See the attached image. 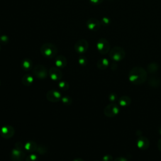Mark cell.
<instances>
[{
    "mask_svg": "<svg viewBox=\"0 0 161 161\" xmlns=\"http://www.w3.org/2000/svg\"><path fill=\"white\" fill-rule=\"evenodd\" d=\"M78 63L82 66H85L87 63V60L86 57H84L83 55L80 56L78 58Z\"/></svg>",
    "mask_w": 161,
    "mask_h": 161,
    "instance_id": "25",
    "label": "cell"
},
{
    "mask_svg": "<svg viewBox=\"0 0 161 161\" xmlns=\"http://www.w3.org/2000/svg\"><path fill=\"white\" fill-rule=\"evenodd\" d=\"M109 60L106 58H100L97 62V67L101 70H104L109 66Z\"/></svg>",
    "mask_w": 161,
    "mask_h": 161,
    "instance_id": "18",
    "label": "cell"
},
{
    "mask_svg": "<svg viewBox=\"0 0 161 161\" xmlns=\"http://www.w3.org/2000/svg\"><path fill=\"white\" fill-rule=\"evenodd\" d=\"M33 74L36 77L40 79H45L48 75V71L44 65L38 64L33 67Z\"/></svg>",
    "mask_w": 161,
    "mask_h": 161,
    "instance_id": "5",
    "label": "cell"
},
{
    "mask_svg": "<svg viewBox=\"0 0 161 161\" xmlns=\"http://www.w3.org/2000/svg\"><path fill=\"white\" fill-rule=\"evenodd\" d=\"M101 25V22L94 18H89L86 21V26L90 31H97L100 28Z\"/></svg>",
    "mask_w": 161,
    "mask_h": 161,
    "instance_id": "12",
    "label": "cell"
},
{
    "mask_svg": "<svg viewBox=\"0 0 161 161\" xmlns=\"http://www.w3.org/2000/svg\"><path fill=\"white\" fill-rule=\"evenodd\" d=\"M67 64V58L62 55H59L57 56L55 58V64L57 67L59 69L64 68Z\"/></svg>",
    "mask_w": 161,
    "mask_h": 161,
    "instance_id": "13",
    "label": "cell"
},
{
    "mask_svg": "<svg viewBox=\"0 0 161 161\" xmlns=\"http://www.w3.org/2000/svg\"><path fill=\"white\" fill-rule=\"evenodd\" d=\"M72 161H84V160L80 158H74Z\"/></svg>",
    "mask_w": 161,
    "mask_h": 161,
    "instance_id": "33",
    "label": "cell"
},
{
    "mask_svg": "<svg viewBox=\"0 0 161 161\" xmlns=\"http://www.w3.org/2000/svg\"><path fill=\"white\" fill-rule=\"evenodd\" d=\"M119 108L115 103H110L104 109V113L106 116L111 118L116 116L119 113Z\"/></svg>",
    "mask_w": 161,
    "mask_h": 161,
    "instance_id": "7",
    "label": "cell"
},
{
    "mask_svg": "<svg viewBox=\"0 0 161 161\" xmlns=\"http://www.w3.org/2000/svg\"><path fill=\"white\" fill-rule=\"evenodd\" d=\"M40 52L45 57L52 58L57 55L58 49L54 44L51 43H45L41 46Z\"/></svg>",
    "mask_w": 161,
    "mask_h": 161,
    "instance_id": "2",
    "label": "cell"
},
{
    "mask_svg": "<svg viewBox=\"0 0 161 161\" xmlns=\"http://www.w3.org/2000/svg\"><path fill=\"white\" fill-rule=\"evenodd\" d=\"M89 1L93 5H99L103 1V0H89Z\"/></svg>",
    "mask_w": 161,
    "mask_h": 161,
    "instance_id": "29",
    "label": "cell"
},
{
    "mask_svg": "<svg viewBox=\"0 0 161 161\" xmlns=\"http://www.w3.org/2000/svg\"><path fill=\"white\" fill-rule=\"evenodd\" d=\"M61 101L62 102V103L65 105H67V106H69L72 104V99L70 97V96H63L61 98Z\"/></svg>",
    "mask_w": 161,
    "mask_h": 161,
    "instance_id": "21",
    "label": "cell"
},
{
    "mask_svg": "<svg viewBox=\"0 0 161 161\" xmlns=\"http://www.w3.org/2000/svg\"><path fill=\"white\" fill-rule=\"evenodd\" d=\"M111 19L109 18L108 17H103L102 18L101 20V23L102 25L104 26H108L111 24Z\"/></svg>",
    "mask_w": 161,
    "mask_h": 161,
    "instance_id": "26",
    "label": "cell"
},
{
    "mask_svg": "<svg viewBox=\"0 0 161 161\" xmlns=\"http://www.w3.org/2000/svg\"><path fill=\"white\" fill-rule=\"evenodd\" d=\"M157 147L158 150L161 152V138H160L157 142Z\"/></svg>",
    "mask_w": 161,
    "mask_h": 161,
    "instance_id": "32",
    "label": "cell"
},
{
    "mask_svg": "<svg viewBox=\"0 0 161 161\" xmlns=\"http://www.w3.org/2000/svg\"><path fill=\"white\" fill-rule=\"evenodd\" d=\"M116 98H117V96H116V94H114V93L111 94L109 95V101H112V102L114 101L116 99Z\"/></svg>",
    "mask_w": 161,
    "mask_h": 161,
    "instance_id": "30",
    "label": "cell"
},
{
    "mask_svg": "<svg viewBox=\"0 0 161 161\" xmlns=\"http://www.w3.org/2000/svg\"><path fill=\"white\" fill-rule=\"evenodd\" d=\"M131 99L129 97L126 96H123L121 97L120 98H119V100H118L119 106L123 108L129 106L131 104Z\"/></svg>",
    "mask_w": 161,
    "mask_h": 161,
    "instance_id": "19",
    "label": "cell"
},
{
    "mask_svg": "<svg viewBox=\"0 0 161 161\" xmlns=\"http://www.w3.org/2000/svg\"><path fill=\"white\" fill-rule=\"evenodd\" d=\"M1 45H0V51H1Z\"/></svg>",
    "mask_w": 161,
    "mask_h": 161,
    "instance_id": "35",
    "label": "cell"
},
{
    "mask_svg": "<svg viewBox=\"0 0 161 161\" xmlns=\"http://www.w3.org/2000/svg\"><path fill=\"white\" fill-rule=\"evenodd\" d=\"M0 86H1V80H0Z\"/></svg>",
    "mask_w": 161,
    "mask_h": 161,
    "instance_id": "36",
    "label": "cell"
},
{
    "mask_svg": "<svg viewBox=\"0 0 161 161\" xmlns=\"http://www.w3.org/2000/svg\"><path fill=\"white\" fill-rule=\"evenodd\" d=\"M112 160H113V157L110 155H104L102 158V161H112Z\"/></svg>",
    "mask_w": 161,
    "mask_h": 161,
    "instance_id": "28",
    "label": "cell"
},
{
    "mask_svg": "<svg viewBox=\"0 0 161 161\" xmlns=\"http://www.w3.org/2000/svg\"><path fill=\"white\" fill-rule=\"evenodd\" d=\"M58 86L59 89H60L62 91H67L69 89V84L68 82H67L65 81L60 82L58 84Z\"/></svg>",
    "mask_w": 161,
    "mask_h": 161,
    "instance_id": "22",
    "label": "cell"
},
{
    "mask_svg": "<svg viewBox=\"0 0 161 161\" xmlns=\"http://www.w3.org/2000/svg\"><path fill=\"white\" fill-rule=\"evenodd\" d=\"M8 42H9V38L7 35H3L0 36V43L1 44L5 45V44L8 43Z\"/></svg>",
    "mask_w": 161,
    "mask_h": 161,
    "instance_id": "27",
    "label": "cell"
},
{
    "mask_svg": "<svg viewBox=\"0 0 161 161\" xmlns=\"http://www.w3.org/2000/svg\"><path fill=\"white\" fill-rule=\"evenodd\" d=\"M114 161H128L127 159H126L125 158H123V157H118V158H116Z\"/></svg>",
    "mask_w": 161,
    "mask_h": 161,
    "instance_id": "31",
    "label": "cell"
},
{
    "mask_svg": "<svg viewBox=\"0 0 161 161\" xmlns=\"http://www.w3.org/2000/svg\"><path fill=\"white\" fill-rule=\"evenodd\" d=\"M96 48L97 51L103 55L106 54L110 50V44L109 42L104 38L99 39L96 43Z\"/></svg>",
    "mask_w": 161,
    "mask_h": 161,
    "instance_id": "6",
    "label": "cell"
},
{
    "mask_svg": "<svg viewBox=\"0 0 161 161\" xmlns=\"http://www.w3.org/2000/svg\"><path fill=\"white\" fill-rule=\"evenodd\" d=\"M95 161H98V160H95Z\"/></svg>",
    "mask_w": 161,
    "mask_h": 161,
    "instance_id": "37",
    "label": "cell"
},
{
    "mask_svg": "<svg viewBox=\"0 0 161 161\" xmlns=\"http://www.w3.org/2000/svg\"><path fill=\"white\" fill-rule=\"evenodd\" d=\"M136 146L141 150H146L149 147V141L145 137H140L136 141Z\"/></svg>",
    "mask_w": 161,
    "mask_h": 161,
    "instance_id": "14",
    "label": "cell"
},
{
    "mask_svg": "<svg viewBox=\"0 0 161 161\" xmlns=\"http://www.w3.org/2000/svg\"><path fill=\"white\" fill-rule=\"evenodd\" d=\"M25 161H38V158L35 153H30L26 157Z\"/></svg>",
    "mask_w": 161,
    "mask_h": 161,
    "instance_id": "23",
    "label": "cell"
},
{
    "mask_svg": "<svg viewBox=\"0 0 161 161\" xmlns=\"http://www.w3.org/2000/svg\"><path fill=\"white\" fill-rule=\"evenodd\" d=\"M48 75L52 80L54 81H58L62 78L63 74L59 68L53 67H51L48 70Z\"/></svg>",
    "mask_w": 161,
    "mask_h": 161,
    "instance_id": "10",
    "label": "cell"
},
{
    "mask_svg": "<svg viewBox=\"0 0 161 161\" xmlns=\"http://www.w3.org/2000/svg\"><path fill=\"white\" fill-rule=\"evenodd\" d=\"M89 48V43L85 39L78 40L74 45V50L79 54H83L87 52Z\"/></svg>",
    "mask_w": 161,
    "mask_h": 161,
    "instance_id": "8",
    "label": "cell"
},
{
    "mask_svg": "<svg viewBox=\"0 0 161 161\" xmlns=\"http://www.w3.org/2000/svg\"><path fill=\"white\" fill-rule=\"evenodd\" d=\"M160 134H161V128H160Z\"/></svg>",
    "mask_w": 161,
    "mask_h": 161,
    "instance_id": "34",
    "label": "cell"
},
{
    "mask_svg": "<svg viewBox=\"0 0 161 161\" xmlns=\"http://www.w3.org/2000/svg\"><path fill=\"white\" fill-rule=\"evenodd\" d=\"M15 131L14 128L11 125L3 126L0 130L1 136L6 139L11 138L14 135Z\"/></svg>",
    "mask_w": 161,
    "mask_h": 161,
    "instance_id": "9",
    "label": "cell"
},
{
    "mask_svg": "<svg viewBox=\"0 0 161 161\" xmlns=\"http://www.w3.org/2000/svg\"><path fill=\"white\" fill-rule=\"evenodd\" d=\"M21 65L25 71H28L33 68V62L31 60L26 58L22 60Z\"/></svg>",
    "mask_w": 161,
    "mask_h": 161,
    "instance_id": "16",
    "label": "cell"
},
{
    "mask_svg": "<svg viewBox=\"0 0 161 161\" xmlns=\"http://www.w3.org/2000/svg\"><path fill=\"white\" fill-rule=\"evenodd\" d=\"M25 152L23 150V145L21 142H17L15 147L11 150V158L13 161H23L25 158Z\"/></svg>",
    "mask_w": 161,
    "mask_h": 161,
    "instance_id": "3",
    "label": "cell"
},
{
    "mask_svg": "<svg viewBox=\"0 0 161 161\" xmlns=\"http://www.w3.org/2000/svg\"><path fill=\"white\" fill-rule=\"evenodd\" d=\"M37 152H38L40 154H45L47 152V148L42 145H39L37 147V149L36 150Z\"/></svg>",
    "mask_w": 161,
    "mask_h": 161,
    "instance_id": "24",
    "label": "cell"
},
{
    "mask_svg": "<svg viewBox=\"0 0 161 161\" xmlns=\"http://www.w3.org/2000/svg\"><path fill=\"white\" fill-rule=\"evenodd\" d=\"M158 69V65L156 63H150L148 65V71L150 73H153Z\"/></svg>",
    "mask_w": 161,
    "mask_h": 161,
    "instance_id": "20",
    "label": "cell"
},
{
    "mask_svg": "<svg viewBox=\"0 0 161 161\" xmlns=\"http://www.w3.org/2000/svg\"><path fill=\"white\" fill-rule=\"evenodd\" d=\"M109 57L114 61L118 62L123 60L125 55L126 53L125 50L121 47H114L111 50H109Z\"/></svg>",
    "mask_w": 161,
    "mask_h": 161,
    "instance_id": "4",
    "label": "cell"
},
{
    "mask_svg": "<svg viewBox=\"0 0 161 161\" xmlns=\"http://www.w3.org/2000/svg\"><path fill=\"white\" fill-rule=\"evenodd\" d=\"M46 97L49 101L52 103H57L61 100L62 95L58 91L52 89L47 92L46 94Z\"/></svg>",
    "mask_w": 161,
    "mask_h": 161,
    "instance_id": "11",
    "label": "cell"
},
{
    "mask_svg": "<svg viewBox=\"0 0 161 161\" xmlns=\"http://www.w3.org/2000/svg\"><path fill=\"white\" fill-rule=\"evenodd\" d=\"M147 74L146 70L140 67H135L131 69L128 74L130 81L134 84L139 85L144 83L147 79Z\"/></svg>",
    "mask_w": 161,
    "mask_h": 161,
    "instance_id": "1",
    "label": "cell"
},
{
    "mask_svg": "<svg viewBox=\"0 0 161 161\" xmlns=\"http://www.w3.org/2000/svg\"><path fill=\"white\" fill-rule=\"evenodd\" d=\"M38 145L33 141L27 142L24 145V149L29 153H33L37 149Z\"/></svg>",
    "mask_w": 161,
    "mask_h": 161,
    "instance_id": "15",
    "label": "cell"
},
{
    "mask_svg": "<svg viewBox=\"0 0 161 161\" xmlns=\"http://www.w3.org/2000/svg\"><path fill=\"white\" fill-rule=\"evenodd\" d=\"M21 82L25 86H30L33 82V77L30 74H25L22 77Z\"/></svg>",
    "mask_w": 161,
    "mask_h": 161,
    "instance_id": "17",
    "label": "cell"
}]
</instances>
